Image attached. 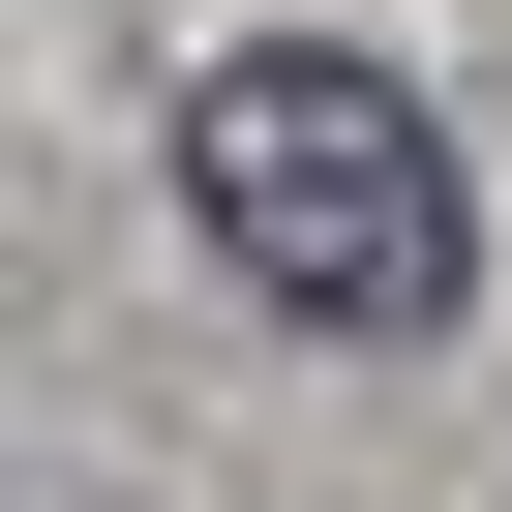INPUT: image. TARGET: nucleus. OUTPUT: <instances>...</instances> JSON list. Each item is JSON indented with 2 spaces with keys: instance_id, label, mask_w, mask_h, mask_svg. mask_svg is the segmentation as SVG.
Masks as SVG:
<instances>
[{
  "instance_id": "nucleus-1",
  "label": "nucleus",
  "mask_w": 512,
  "mask_h": 512,
  "mask_svg": "<svg viewBox=\"0 0 512 512\" xmlns=\"http://www.w3.org/2000/svg\"><path fill=\"white\" fill-rule=\"evenodd\" d=\"M181 211H211V272L302 302V332H452V272H482L452 121H422L392 61H332V31H241V61L181 91Z\"/></svg>"
}]
</instances>
